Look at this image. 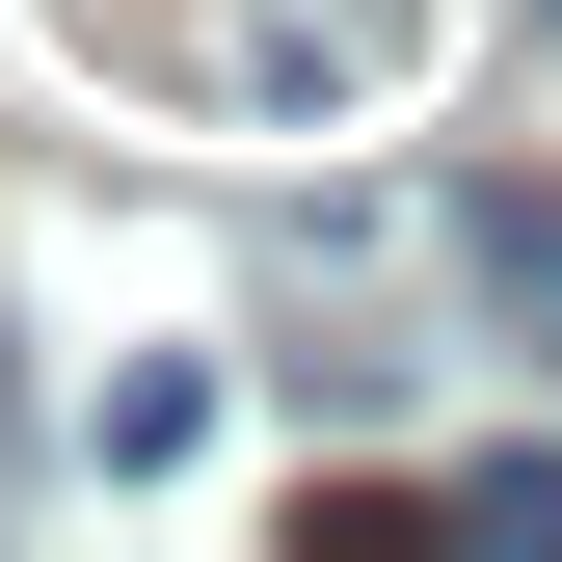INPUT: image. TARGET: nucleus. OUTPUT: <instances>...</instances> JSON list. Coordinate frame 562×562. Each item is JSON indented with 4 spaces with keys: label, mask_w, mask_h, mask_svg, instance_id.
I'll return each mask as SVG.
<instances>
[{
    "label": "nucleus",
    "mask_w": 562,
    "mask_h": 562,
    "mask_svg": "<svg viewBox=\"0 0 562 562\" xmlns=\"http://www.w3.org/2000/svg\"><path fill=\"white\" fill-rule=\"evenodd\" d=\"M429 27L456 0H215V27H188V108L215 134H375L429 81Z\"/></svg>",
    "instance_id": "1"
},
{
    "label": "nucleus",
    "mask_w": 562,
    "mask_h": 562,
    "mask_svg": "<svg viewBox=\"0 0 562 562\" xmlns=\"http://www.w3.org/2000/svg\"><path fill=\"white\" fill-rule=\"evenodd\" d=\"M456 268H482L509 322H562V188H456Z\"/></svg>",
    "instance_id": "2"
},
{
    "label": "nucleus",
    "mask_w": 562,
    "mask_h": 562,
    "mask_svg": "<svg viewBox=\"0 0 562 562\" xmlns=\"http://www.w3.org/2000/svg\"><path fill=\"white\" fill-rule=\"evenodd\" d=\"M188 429H215V375H108V429H81V456H108V482H188Z\"/></svg>",
    "instance_id": "3"
},
{
    "label": "nucleus",
    "mask_w": 562,
    "mask_h": 562,
    "mask_svg": "<svg viewBox=\"0 0 562 562\" xmlns=\"http://www.w3.org/2000/svg\"><path fill=\"white\" fill-rule=\"evenodd\" d=\"M456 536H562V456H456Z\"/></svg>",
    "instance_id": "4"
}]
</instances>
